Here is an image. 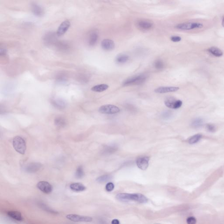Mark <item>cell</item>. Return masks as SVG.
<instances>
[{
  "instance_id": "cell-1",
  "label": "cell",
  "mask_w": 224,
  "mask_h": 224,
  "mask_svg": "<svg viewBox=\"0 0 224 224\" xmlns=\"http://www.w3.org/2000/svg\"><path fill=\"white\" fill-rule=\"evenodd\" d=\"M116 199L121 201H133L139 203H146L148 202L147 197L141 194H127L121 193L116 196Z\"/></svg>"
},
{
  "instance_id": "cell-2",
  "label": "cell",
  "mask_w": 224,
  "mask_h": 224,
  "mask_svg": "<svg viewBox=\"0 0 224 224\" xmlns=\"http://www.w3.org/2000/svg\"><path fill=\"white\" fill-rule=\"evenodd\" d=\"M12 144L13 148L17 152L22 155L25 154L26 151V143L23 137L20 136H16L14 137Z\"/></svg>"
},
{
  "instance_id": "cell-3",
  "label": "cell",
  "mask_w": 224,
  "mask_h": 224,
  "mask_svg": "<svg viewBox=\"0 0 224 224\" xmlns=\"http://www.w3.org/2000/svg\"><path fill=\"white\" fill-rule=\"evenodd\" d=\"M147 76L144 75H139L134 76L126 79L123 83L124 86H129L131 85L141 84L143 83L147 78Z\"/></svg>"
},
{
  "instance_id": "cell-4",
  "label": "cell",
  "mask_w": 224,
  "mask_h": 224,
  "mask_svg": "<svg viewBox=\"0 0 224 224\" xmlns=\"http://www.w3.org/2000/svg\"><path fill=\"white\" fill-rule=\"evenodd\" d=\"M203 27V25L200 23H186L177 25L175 28L182 30H189L194 29H201Z\"/></svg>"
},
{
  "instance_id": "cell-5",
  "label": "cell",
  "mask_w": 224,
  "mask_h": 224,
  "mask_svg": "<svg viewBox=\"0 0 224 224\" xmlns=\"http://www.w3.org/2000/svg\"><path fill=\"white\" fill-rule=\"evenodd\" d=\"M99 111L101 113L106 114H113L120 112V109L118 106L113 105H105L102 106L99 109Z\"/></svg>"
},
{
  "instance_id": "cell-6",
  "label": "cell",
  "mask_w": 224,
  "mask_h": 224,
  "mask_svg": "<svg viewBox=\"0 0 224 224\" xmlns=\"http://www.w3.org/2000/svg\"><path fill=\"white\" fill-rule=\"evenodd\" d=\"M165 104L170 109H177L180 108L182 104V101L177 100L173 97L167 98L165 101Z\"/></svg>"
},
{
  "instance_id": "cell-7",
  "label": "cell",
  "mask_w": 224,
  "mask_h": 224,
  "mask_svg": "<svg viewBox=\"0 0 224 224\" xmlns=\"http://www.w3.org/2000/svg\"><path fill=\"white\" fill-rule=\"evenodd\" d=\"M66 218L69 220L75 222H91L92 220V218L90 217L83 216L75 214L68 215Z\"/></svg>"
},
{
  "instance_id": "cell-8",
  "label": "cell",
  "mask_w": 224,
  "mask_h": 224,
  "mask_svg": "<svg viewBox=\"0 0 224 224\" xmlns=\"http://www.w3.org/2000/svg\"><path fill=\"white\" fill-rule=\"evenodd\" d=\"M149 157L144 156L139 158L136 160L137 166L141 170H146L149 166Z\"/></svg>"
},
{
  "instance_id": "cell-9",
  "label": "cell",
  "mask_w": 224,
  "mask_h": 224,
  "mask_svg": "<svg viewBox=\"0 0 224 224\" xmlns=\"http://www.w3.org/2000/svg\"><path fill=\"white\" fill-rule=\"evenodd\" d=\"M38 188L45 194H50L52 191L51 185L46 181H40L37 184Z\"/></svg>"
},
{
  "instance_id": "cell-10",
  "label": "cell",
  "mask_w": 224,
  "mask_h": 224,
  "mask_svg": "<svg viewBox=\"0 0 224 224\" xmlns=\"http://www.w3.org/2000/svg\"><path fill=\"white\" fill-rule=\"evenodd\" d=\"M70 25V23L69 21L66 20L63 21L57 29L56 34L58 37H61L64 35L68 31Z\"/></svg>"
},
{
  "instance_id": "cell-11",
  "label": "cell",
  "mask_w": 224,
  "mask_h": 224,
  "mask_svg": "<svg viewBox=\"0 0 224 224\" xmlns=\"http://www.w3.org/2000/svg\"><path fill=\"white\" fill-rule=\"evenodd\" d=\"M180 88L178 87L173 86H162L155 89V92L156 93L163 94V93H168V92H175L177 91Z\"/></svg>"
},
{
  "instance_id": "cell-12",
  "label": "cell",
  "mask_w": 224,
  "mask_h": 224,
  "mask_svg": "<svg viewBox=\"0 0 224 224\" xmlns=\"http://www.w3.org/2000/svg\"><path fill=\"white\" fill-rule=\"evenodd\" d=\"M101 46L105 51H109L114 49L115 45L113 40L110 39H105L101 42Z\"/></svg>"
},
{
  "instance_id": "cell-13",
  "label": "cell",
  "mask_w": 224,
  "mask_h": 224,
  "mask_svg": "<svg viewBox=\"0 0 224 224\" xmlns=\"http://www.w3.org/2000/svg\"><path fill=\"white\" fill-rule=\"evenodd\" d=\"M138 28L144 30H148L152 28L153 24L152 23L148 20H142L138 21L137 23Z\"/></svg>"
},
{
  "instance_id": "cell-14",
  "label": "cell",
  "mask_w": 224,
  "mask_h": 224,
  "mask_svg": "<svg viewBox=\"0 0 224 224\" xmlns=\"http://www.w3.org/2000/svg\"><path fill=\"white\" fill-rule=\"evenodd\" d=\"M41 166L42 165L39 163H31L27 165V166L25 167V171L28 173H35L40 169Z\"/></svg>"
},
{
  "instance_id": "cell-15",
  "label": "cell",
  "mask_w": 224,
  "mask_h": 224,
  "mask_svg": "<svg viewBox=\"0 0 224 224\" xmlns=\"http://www.w3.org/2000/svg\"><path fill=\"white\" fill-rule=\"evenodd\" d=\"M99 35L96 32H92L90 34L88 39V43L91 46H93L97 44L98 40Z\"/></svg>"
},
{
  "instance_id": "cell-16",
  "label": "cell",
  "mask_w": 224,
  "mask_h": 224,
  "mask_svg": "<svg viewBox=\"0 0 224 224\" xmlns=\"http://www.w3.org/2000/svg\"><path fill=\"white\" fill-rule=\"evenodd\" d=\"M32 10L33 14L38 16H42L44 14L43 8L37 4L34 3L32 4Z\"/></svg>"
},
{
  "instance_id": "cell-17",
  "label": "cell",
  "mask_w": 224,
  "mask_h": 224,
  "mask_svg": "<svg viewBox=\"0 0 224 224\" xmlns=\"http://www.w3.org/2000/svg\"><path fill=\"white\" fill-rule=\"evenodd\" d=\"M8 216L11 218L18 221H22L23 217L20 212L18 211H9L7 213Z\"/></svg>"
},
{
  "instance_id": "cell-18",
  "label": "cell",
  "mask_w": 224,
  "mask_h": 224,
  "mask_svg": "<svg viewBox=\"0 0 224 224\" xmlns=\"http://www.w3.org/2000/svg\"><path fill=\"white\" fill-rule=\"evenodd\" d=\"M129 59V56L126 54H120L116 56L115 61L118 64H123L126 63Z\"/></svg>"
},
{
  "instance_id": "cell-19",
  "label": "cell",
  "mask_w": 224,
  "mask_h": 224,
  "mask_svg": "<svg viewBox=\"0 0 224 224\" xmlns=\"http://www.w3.org/2000/svg\"><path fill=\"white\" fill-rule=\"evenodd\" d=\"M70 189L76 192H81L84 191L86 189V187L81 183H73L70 186Z\"/></svg>"
},
{
  "instance_id": "cell-20",
  "label": "cell",
  "mask_w": 224,
  "mask_h": 224,
  "mask_svg": "<svg viewBox=\"0 0 224 224\" xmlns=\"http://www.w3.org/2000/svg\"><path fill=\"white\" fill-rule=\"evenodd\" d=\"M109 86L108 85L102 84L98 85H95L92 88L91 90L95 92H103L107 90L109 88Z\"/></svg>"
},
{
  "instance_id": "cell-21",
  "label": "cell",
  "mask_w": 224,
  "mask_h": 224,
  "mask_svg": "<svg viewBox=\"0 0 224 224\" xmlns=\"http://www.w3.org/2000/svg\"><path fill=\"white\" fill-rule=\"evenodd\" d=\"M208 51L212 55L217 57H220L223 55V51L217 47H210L208 49Z\"/></svg>"
},
{
  "instance_id": "cell-22",
  "label": "cell",
  "mask_w": 224,
  "mask_h": 224,
  "mask_svg": "<svg viewBox=\"0 0 224 224\" xmlns=\"http://www.w3.org/2000/svg\"><path fill=\"white\" fill-rule=\"evenodd\" d=\"M202 137L201 134H198L191 137L188 140V142L189 144H195L198 142Z\"/></svg>"
},
{
  "instance_id": "cell-23",
  "label": "cell",
  "mask_w": 224,
  "mask_h": 224,
  "mask_svg": "<svg viewBox=\"0 0 224 224\" xmlns=\"http://www.w3.org/2000/svg\"><path fill=\"white\" fill-rule=\"evenodd\" d=\"M204 124V120L201 118H197L192 121L191 125L194 128H199L202 127Z\"/></svg>"
},
{
  "instance_id": "cell-24",
  "label": "cell",
  "mask_w": 224,
  "mask_h": 224,
  "mask_svg": "<svg viewBox=\"0 0 224 224\" xmlns=\"http://www.w3.org/2000/svg\"><path fill=\"white\" fill-rule=\"evenodd\" d=\"M54 123L56 126L60 127H63L66 125V121L61 117H58L55 118Z\"/></svg>"
},
{
  "instance_id": "cell-25",
  "label": "cell",
  "mask_w": 224,
  "mask_h": 224,
  "mask_svg": "<svg viewBox=\"0 0 224 224\" xmlns=\"http://www.w3.org/2000/svg\"><path fill=\"white\" fill-rule=\"evenodd\" d=\"M112 178V176L109 175H102L99 176L97 179V181L99 183H104V182H106L111 180Z\"/></svg>"
},
{
  "instance_id": "cell-26",
  "label": "cell",
  "mask_w": 224,
  "mask_h": 224,
  "mask_svg": "<svg viewBox=\"0 0 224 224\" xmlns=\"http://www.w3.org/2000/svg\"><path fill=\"white\" fill-rule=\"evenodd\" d=\"M154 67L156 69L161 70L163 69L164 67V63L162 60L158 59L155 61L154 63Z\"/></svg>"
},
{
  "instance_id": "cell-27",
  "label": "cell",
  "mask_w": 224,
  "mask_h": 224,
  "mask_svg": "<svg viewBox=\"0 0 224 224\" xmlns=\"http://www.w3.org/2000/svg\"><path fill=\"white\" fill-rule=\"evenodd\" d=\"M84 175L83 168L82 166H79L77 169L75 173V177L77 179H81Z\"/></svg>"
},
{
  "instance_id": "cell-28",
  "label": "cell",
  "mask_w": 224,
  "mask_h": 224,
  "mask_svg": "<svg viewBox=\"0 0 224 224\" xmlns=\"http://www.w3.org/2000/svg\"><path fill=\"white\" fill-rule=\"evenodd\" d=\"M53 104L57 108H63L65 106V103L64 101L60 99L54 100Z\"/></svg>"
},
{
  "instance_id": "cell-29",
  "label": "cell",
  "mask_w": 224,
  "mask_h": 224,
  "mask_svg": "<svg viewBox=\"0 0 224 224\" xmlns=\"http://www.w3.org/2000/svg\"><path fill=\"white\" fill-rule=\"evenodd\" d=\"M114 188V185L113 182H108L106 186V191H108V192H111V191H113Z\"/></svg>"
},
{
  "instance_id": "cell-30",
  "label": "cell",
  "mask_w": 224,
  "mask_h": 224,
  "mask_svg": "<svg viewBox=\"0 0 224 224\" xmlns=\"http://www.w3.org/2000/svg\"><path fill=\"white\" fill-rule=\"evenodd\" d=\"M187 224H196L197 220L194 217H189L187 219Z\"/></svg>"
},
{
  "instance_id": "cell-31",
  "label": "cell",
  "mask_w": 224,
  "mask_h": 224,
  "mask_svg": "<svg viewBox=\"0 0 224 224\" xmlns=\"http://www.w3.org/2000/svg\"><path fill=\"white\" fill-rule=\"evenodd\" d=\"M207 129L209 131L211 132H214L216 130V127L215 125L211 124V123L207 124Z\"/></svg>"
},
{
  "instance_id": "cell-32",
  "label": "cell",
  "mask_w": 224,
  "mask_h": 224,
  "mask_svg": "<svg viewBox=\"0 0 224 224\" xmlns=\"http://www.w3.org/2000/svg\"><path fill=\"white\" fill-rule=\"evenodd\" d=\"M171 41L173 42H180L181 40V38L179 36H172L170 38Z\"/></svg>"
},
{
  "instance_id": "cell-33",
  "label": "cell",
  "mask_w": 224,
  "mask_h": 224,
  "mask_svg": "<svg viewBox=\"0 0 224 224\" xmlns=\"http://www.w3.org/2000/svg\"><path fill=\"white\" fill-rule=\"evenodd\" d=\"M120 221L116 219H113L111 222V224H120Z\"/></svg>"
},
{
  "instance_id": "cell-34",
  "label": "cell",
  "mask_w": 224,
  "mask_h": 224,
  "mask_svg": "<svg viewBox=\"0 0 224 224\" xmlns=\"http://www.w3.org/2000/svg\"><path fill=\"white\" fill-rule=\"evenodd\" d=\"M222 25L224 27V17L223 18V20H222Z\"/></svg>"
}]
</instances>
